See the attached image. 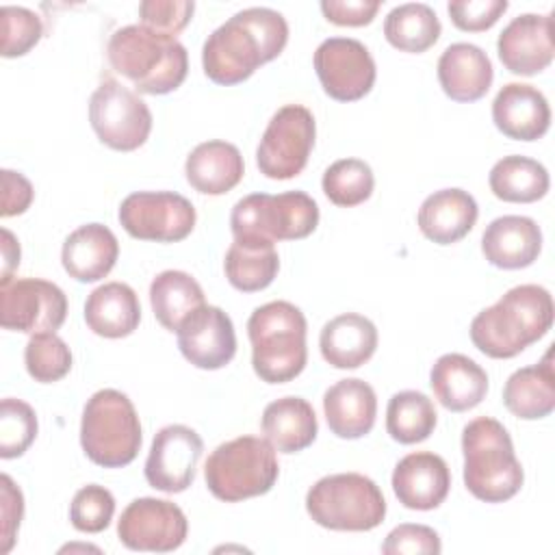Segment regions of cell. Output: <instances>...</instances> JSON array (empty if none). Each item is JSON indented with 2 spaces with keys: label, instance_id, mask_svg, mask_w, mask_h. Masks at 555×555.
<instances>
[{
  "label": "cell",
  "instance_id": "20",
  "mask_svg": "<svg viewBox=\"0 0 555 555\" xmlns=\"http://www.w3.org/2000/svg\"><path fill=\"white\" fill-rule=\"evenodd\" d=\"M494 126L514 141H538L551 126L544 93L527 82H507L492 100Z\"/></svg>",
  "mask_w": 555,
  "mask_h": 555
},
{
  "label": "cell",
  "instance_id": "24",
  "mask_svg": "<svg viewBox=\"0 0 555 555\" xmlns=\"http://www.w3.org/2000/svg\"><path fill=\"white\" fill-rule=\"evenodd\" d=\"M436 69L444 95L455 102H475L483 98L494 78L488 54L479 46L466 41L444 48Z\"/></svg>",
  "mask_w": 555,
  "mask_h": 555
},
{
  "label": "cell",
  "instance_id": "18",
  "mask_svg": "<svg viewBox=\"0 0 555 555\" xmlns=\"http://www.w3.org/2000/svg\"><path fill=\"white\" fill-rule=\"evenodd\" d=\"M503 67L516 76H535L553 63V17L522 13L514 17L496 39Z\"/></svg>",
  "mask_w": 555,
  "mask_h": 555
},
{
  "label": "cell",
  "instance_id": "4",
  "mask_svg": "<svg viewBox=\"0 0 555 555\" xmlns=\"http://www.w3.org/2000/svg\"><path fill=\"white\" fill-rule=\"evenodd\" d=\"M464 486L483 503H503L522 488L525 473L509 431L492 416H477L462 429Z\"/></svg>",
  "mask_w": 555,
  "mask_h": 555
},
{
  "label": "cell",
  "instance_id": "29",
  "mask_svg": "<svg viewBox=\"0 0 555 555\" xmlns=\"http://www.w3.org/2000/svg\"><path fill=\"white\" fill-rule=\"evenodd\" d=\"M141 321V304L132 286L106 282L93 288L85 301V323L102 338L130 336Z\"/></svg>",
  "mask_w": 555,
  "mask_h": 555
},
{
  "label": "cell",
  "instance_id": "7",
  "mask_svg": "<svg viewBox=\"0 0 555 555\" xmlns=\"http://www.w3.org/2000/svg\"><path fill=\"white\" fill-rule=\"evenodd\" d=\"M319 225V206L304 191L278 195L251 193L238 199L230 212L234 241L267 243L299 241L310 236Z\"/></svg>",
  "mask_w": 555,
  "mask_h": 555
},
{
  "label": "cell",
  "instance_id": "34",
  "mask_svg": "<svg viewBox=\"0 0 555 555\" xmlns=\"http://www.w3.org/2000/svg\"><path fill=\"white\" fill-rule=\"evenodd\" d=\"M440 20L429 4L408 2L395 7L384 20L386 41L410 54H421L429 50L440 37Z\"/></svg>",
  "mask_w": 555,
  "mask_h": 555
},
{
  "label": "cell",
  "instance_id": "39",
  "mask_svg": "<svg viewBox=\"0 0 555 555\" xmlns=\"http://www.w3.org/2000/svg\"><path fill=\"white\" fill-rule=\"evenodd\" d=\"M37 438L35 410L15 397H7L0 403V457L11 460L28 451Z\"/></svg>",
  "mask_w": 555,
  "mask_h": 555
},
{
  "label": "cell",
  "instance_id": "44",
  "mask_svg": "<svg viewBox=\"0 0 555 555\" xmlns=\"http://www.w3.org/2000/svg\"><path fill=\"white\" fill-rule=\"evenodd\" d=\"M507 7V0H455L447 4V11L460 30L481 33L492 28Z\"/></svg>",
  "mask_w": 555,
  "mask_h": 555
},
{
  "label": "cell",
  "instance_id": "38",
  "mask_svg": "<svg viewBox=\"0 0 555 555\" xmlns=\"http://www.w3.org/2000/svg\"><path fill=\"white\" fill-rule=\"evenodd\" d=\"M24 364L35 382L52 384L63 379L72 369V351L54 332L33 334L24 349Z\"/></svg>",
  "mask_w": 555,
  "mask_h": 555
},
{
  "label": "cell",
  "instance_id": "47",
  "mask_svg": "<svg viewBox=\"0 0 555 555\" xmlns=\"http://www.w3.org/2000/svg\"><path fill=\"white\" fill-rule=\"evenodd\" d=\"M2 217H15L30 208L35 189L26 176L13 169H2Z\"/></svg>",
  "mask_w": 555,
  "mask_h": 555
},
{
  "label": "cell",
  "instance_id": "11",
  "mask_svg": "<svg viewBox=\"0 0 555 555\" xmlns=\"http://www.w3.org/2000/svg\"><path fill=\"white\" fill-rule=\"evenodd\" d=\"M317 124L301 104H286L269 119L256 147V165L271 180L299 176L314 147Z\"/></svg>",
  "mask_w": 555,
  "mask_h": 555
},
{
  "label": "cell",
  "instance_id": "17",
  "mask_svg": "<svg viewBox=\"0 0 555 555\" xmlns=\"http://www.w3.org/2000/svg\"><path fill=\"white\" fill-rule=\"evenodd\" d=\"M180 353L197 369H223L236 353L232 319L219 308L204 304L182 321L176 332Z\"/></svg>",
  "mask_w": 555,
  "mask_h": 555
},
{
  "label": "cell",
  "instance_id": "9",
  "mask_svg": "<svg viewBox=\"0 0 555 555\" xmlns=\"http://www.w3.org/2000/svg\"><path fill=\"white\" fill-rule=\"evenodd\" d=\"M308 516L332 531H371L384 522L386 499L379 486L360 473L321 477L306 494Z\"/></svg>",
  "mask_w": 555,
  "mask_h": 555
},
{
  "label": "cell",
  "instance_id": "27",
  "mask_svg": "<svg viewBox=\"0 0 555 555\" xmlns=\"http://www.w3.org/2000/svg\"><path fill=\"white\" fill-rule=\"evenodd\" d=\"M377 340V327L371 319L358 312H345L323 325L319 349L330 366L358 369L373 358Z\"/></svg>",
  "mask_w": 555,
  "mask_h": 555
},
{
  "label": "cell",
  "instance_id": "23",
  "mask_svg": "<svg viewBox=\"0 0 555 555\" xmlns=\"http://www.w3.org/2000/svg\"><path fill=\"white\" fill-rule=\"evenodd\" d=\"M477 217L479 208L468 191L440 189L423 199L416 223L425 238L436 245H451L473 230Z\"/></svg>",
  "mask_w": 555,
  "mask_h": 555
},
{
  "label": "cell",
  "instance_id": "41",
  "mask_svg": "<svg viewBox=\"0 0 555 555\" xmlns=\"http://www.w3.org/2000/svg\"><path fill=\"white\" fill-rule=\"evenodd\" d=\"M115 514V496L111 490L98 483L82 486L69 503L72 527L82 533L104 531Z\"/></svg>",
  "mask_w": 555,
  "mask_h": 555
},
{
  "label": "cell",
  "instance_id": "15",
  "mask_svg": "<svg viewBox=\"0 0 555 555\" xmlns=\"http://www.w3.org/2000/svg\"><path fill=\"white\" fill-rule=\"evenodd\" d=\"M314 72L323 91L338 102H356L375 85V61L369 48L351 37H330L314 50Z\"/></svg>",
  "mask_w": 555,
  "mask_h": 555
},
{
  "label": "cell",
  "instance_id": "22",
  "mask_svg": "<svg viewBox=\"0 0 555 555\" xmlns=\"http://www.w3.org/2000/svg\"><path fill=\"white\" fill-rule=\"evenodd\" d=\"M323 412L327 427L343 440L366 436L377 416V397L371 384L358 377H347L330 386L323 395Z\"/></svg>",
  "mask_w": 555,
  "mask_h": 555
},
{
  "label": "cell",
  "instance_id": "28",
  "mask_svg": "<svg viewBox=\"0 0 555 555\" xmlns=\"http://www.w3.org/2000/svg\"><path fill=\"white\" fill-rule=\"evenodd\" d=\"M245 173V163L234 143L212 139L195 145L184 163L186 182L204 195L232 191Z\"/></svg>",
  "mask_w": 555,
  "mask_h": 555
},
{
  "label": "cell",
  "instance_id": "25",
  "mask_svg": "<svg viewBox=\"0 0 555 555\" xmlns=\"http://www.w3.org/2000/svg\"><path fill=\"white\" fill-rule=\"evenodd\" d=\"M429 384L449 412L473 410L488 395V373L464 353L440 356L429 371Z\"/></svg>",
  "mask_w": 555,
  "mask_h": 555
},
{
  "label": "cell",
  "instance_id": "40",
  "mask_svg": "<svg viewBox=\"0 0 555 555\" xmlns=\"http://www.w3.org/2000/svg\"><path fill=\"white\" fill-rule=\"evenodd\" d=\"M0 35H2L0 54L4 59H15V56H24L37 46V41L43 35V24L35 11L26 7L7 4L0 11Z\"/></svg>",
  "mask_w": 555,
  "mask_h": 555
},
{
  "label": "cell",
  "instance_id": "10",
  "mask_svg": "<svg viewBox=\"0 0 555 555\" xmlns=\"http://www.w3.org/2000/svg\"><path fill=\"white\" fill-rule=\"evenodd\" d=\"M95 137L117 152L139 150L152 132L150 106L115 78H104L89 100Z\"/></svg>",
  "mask_w": 555,
  "mask_h": 555
},
{
  "label": "cell",
  "instance_id": "48",
  "mask_svg": "<svg viewBox=\"0 0 555 555\" xmlns=\"http://www.w3.org/2000/svg\"><path fill=\"white\" fill-rule=\"evenodd\" d=\"M0 247H2V275H0V284H2V282L11 280V273L20 264V241L13 236L11 230L2 228V232H0Z\"/></svg>",
  "mask_w": 555,
  "mask_h": 555
},
{
  "label": "cell",
  "instance_id": "33",
  "mask_svg": "<svg viewBox=\"0 0 555 555\" xmlns=\"http://www.w3.org/2000/svg\"><path fill=\"white\" fill-rule=\"evenodd\" d=\"M488 184L494 197L503 202L531 204L548 193L551 178L542 163L529 156L509 154L492 165Z\"/></svg>",
  "mask_w": 555,
  "mask_h": 555
},
{
  "label": "cell",
  "instance_id": "14",
  "mask_svg": "<svg viewBox=\"0 0 555 555\" xmlns=\"http://www.w3.org/2000/svg\"><path fill=\"white\" fill-rule=\"evenodd\" d=\"M186 533L184 512L167 499H134L117 520V538L130 551L169 553L184 544Z\"/></svg>",
  "mask_w": 555,
  "mask_h": 555
},
{
  "label": "cell",
  "instance_id": "1",
  "mask_svg": "<svg viewBox=\"0 0 555 555\" xmlns=\"http://www.w3.org/2000/svg\"><path fill=\"white\" fill-rule=\"evenodd\" d=\"M288 41V24L269 7H249L215 28L202 46L204 74L217 85H238L262 63L278 59Z\"/></svg>",
  "mask_w": 555,
  "mask_h": 555
},
{
  "label": "cell",
  "instance_id": "30",
  "mask_svg": "<svg viewBox=\"0 0 555 555\" xmlns=\"http://www.w3.org/2000/svg\"><path fill=\"white\" fill-rule=\"evenodd\" d=\"M269 444L280 453H299L308 449L319 434L314 408L301 397H280L271 401L260 418Z\"/></svg>",
  "mask_w": 555,
  "mask_h": 555
},
{
  "label": "cell",
  "instance_id": "31",
  "mask_svg": "<svg viewBox=\"0 0 555 555\" xmlns=\"http://www.w3.org/2000/svg\"><path fill=\"white\" fill-rule=\"evenodd\" d=\"M503 403L522 421H538L555 410V373L551 349L538 364L522 366L507 377L503 386Z\"/></svg>",
  "mask_w": 555,
  "mask_h": 555
},
{
  "label": "cell",
  "instance_id": "46",
  "mask_svg": "<svg viewBox=\"0 0 555 555\" xmlns=\"http://www.w3.org/2000/svg\"><path fill=\"white\" fill-rule=\"evenodd\" d=\"M379 0H323L321 11L336 26H366L379 11Z\"/></svg>",
  "mask_w": 555,
  "mask_h": 555
},
{
  "label": "cell",
  "instance_id": "2",
  "mask_svg": "<svg viewBox=\"0 0 555 555\" xmlns=\"http://www.w3.org/2000/svg\"><path fill=\"white\" fill-rule=\"evenodd\" d=\"M553 325V297L544 286L520 284L470 321L473 345L494 360H507L538 343Z\"/></svg>",
  "mask_w": 555,
  "mask_h": 555
},
{
  "label": "cell",
  "instance_id": "19",
  "mask_svg": "<svg viewBox=\"0 0 555 555\" xmlns=\"http://www.w3.org/2000/svg\"><path fill=\"white\" fill-rule=\"evenodd\" d=\"M390 481L403 507L429 512L444 503L451 488V473L438 453L414 451L397 462Z\"/></svg>",
  "mask_w": 555,
  "mask_h": 555
},
{
  "label": "cell",
  "instance_id": "16",
  "mask_svg": "<svg viewBox=\"0 0 555 555\" xmlns=\"http://www.w3.org/2000/svg\"><path fill=\"white\" fill-rule=\"evenodd\" d=\"M204 451L202 436L186 425H165L156 431L147 460L145 479L160 492H184L193 479Z\"/></svg>",
  "mask_w": 555,
  "mask_h": 555
},
{
  "label": "cell",
  "instance_id": "3",
  "mask_svg": "<svg viewBox=\"0 0 555 555\" xmlns=\"http://www.w3.org/2000/svg\"><path fill=\"white\" fill-rule=\"evenodd\" d=\"M106 56L117 74L147 95L176 91L189 72L186 48L176 37L150 30L143 24L117 28L108 39Z\"/></svg>",
  "mask_w": 555,
  "mask_h": 555
},
{
  "label": "cell",
  "instance_id": "37",
  "mask_svg": "<svg viewBox=\"0 0 555 555\" xmlns=\"http://www.w3.org/2000/svg\"><path fill=\"white\" fill-rule=\"evenodd\" d=\"M321 186L332 204L351 208L371 197L375 178L369 163L360 158H340L323 171Z\"/></svg>",
  "mask_w": 555,
  "mask_h": 555
},
{
  "label": "cell",
  "instance_id": "12",
  "mask_svg": "<svg viewBox=\"0 0 555 555\" xmlns=\"http://www.w3.org/2000/svg\"><path fill=\"white\" fill-rule=\"evenodd\" d=\"M117 219L132 238L178 243L193 232L197 215L176 191H137L121 202Z\"/></svg>",
  "mask_w": 555,
  "mask_h": 555
},
{
  "label": "cell",
  "instance_id": "21",
  "mask_svg": "<svg viewBox=\"0 0 555 555\" xmlns=\"http://www.w3.org/2000/svg\"><path fill=\"white\" fill-rule=\"evenodd\" d=\"M540 251L542 230L531 217H496L481 234V254L496 269H525L538 260Z\"/></svg>",
  "mask_w": 555,
  "mask_h": 555
},
{
  "label": "cell",
  "instance_id": "13",
  "mask_svg": "<svg viewBox=\"0 0 555 555\" xmlns=\"http://www.w3.org/2000/svg\"><path fill=\"white\" fill-rule=\"evenodd\" d=\"M67 317L65 293L41 278H11L0 284V323L4 330L56 332Z\"/></svg>",
  "mask_w": 555,
  "mask_h": 555
},
{
  "label": "cell",
  "instance_id": "5",
  "mask_svg": "<svg viewBox=\"0 0 555 555\" xmlns=\"http://www.w3.org/2000/svg\"><path fill=\"white\" fill-rule=\"evenodd\" d=\"M308 323L304 312L284 299L258 306L247 319L254 373L267 384L295 379L308 362Z\"/></svg>",
  "mask_w": 555,
  "mask_h": 555
},
{
  "label": "cell",
  "instance_id": "6",
  "mask_svg": "<svg viewBox=\"0 0 555 555\" xmlns=\"http://www.w3.org/2000/svg\"><path fill=\"white\" fill-rule=\"evenodd\" d=\"M141 440V421L128 395L102 388L87 399L80 418V447L93 464L128 466L137 457Z\"/></svg>",
  "mask_w": 555,
  "mask_h": 555
},
{
  "label": "cell",
  "instance_id": "36",
  "mask_svg": "<svg viewBox=\"0 0 555 555\" xmlns=\"http://www.w3.org/2000/svg\"><path fill=\"white\" fill-rule=\"evenodd\" d=\"M438 423L434 401L418 390L395 392L386 408V431L401 444L427 440Z\"/></svg>",
  "mask_w": 555,
  "mask_h": 555
},
{
  "label": "cell",
  "instance_id": "42",
  "mask_svg": "<svg viewBox=\"0 0 555 555\" xmlns=\"http://www.w3.org/2000/svg\"><path fill=\"white\" fill-rule=\"evenodd\" d=\"M195 2L191 0H143L139 4V20L145 28L176 37L186 28Z\"/></svg>",
  "mask_w": 555,
  "mask_h": 555
},
{
  "label": "cell",
  "instance_id": "8",
  "mask_svg": "<svg viewBox=\"0 0 555 555\" xmlns=\"http://www.w3.org/2000/svg\"><path fill=\"white\" fill-rule=\"evenodd\" d=\"M280 475L275 449L267 438L238 436L221 442L206 460L204 479L215 499L238 503L267 494Z\"/></svg>",
  "mask_w": 555,
  "mask_h": 555
},
{
  "label": "cell",
  "instance_id": "32",
  "mask_svg": "<svg viewBox=\"0 0 555 555\" xmlns=\"http://www.w3.org/2000/svg\"><path fill=\"white\" fill-rule=\"evenodd\" d=\"M150 304L156 321L165 330L178 332L182 321L191 317L197 308H202L206 299L199 282L193 275L184 271L167 269L152 280Z\"/></svg>",
  "mask_w": 555,
  "mask_h": 555
},
{
  "label": "cell",
  "instance_id": "35",
  "mask_svg": "<svg viewBox=\"0 0 555 555\" xmlns=\"http://www.w3.org/2000/svg\"><path fill=\"white\" fill-rule=\"evenodd\" d=\"M280 269L275 245L234 241L225 251L223 271L228 282L241 293H256L267 288Z\"/></svg>",
  "mask_w": 555,
  "mask_h": 555
},
{
  "label": "cell",
  "instance_id": "43",
  "mask_svg": "<svg viewBox=\"0 0 555 555\" xmlns=\"http://www.w3.org/2000/svg\"><path fill=\"white\" fill-rule=\"evenodd\" d=\"M440 551V535L431 527L414 522L395 527L382 544L384 555H438Z\"/></svg>",
  "mask_w": 555,
  "mask_h": 555
},
{
  "label": "cell",
  "instance_id": "45",
  "mask_svg": "<svg viewBox=\"0 0 555 555\" xmlns=\"http://www.w3.org/2000/svg\"><path fill=\"white\" fill-rule=\"evenodd\" d=\"M24 516V496L15 481L4 473L0 475V553H9Z\"/></svg>",
  "mask_w": 555,
  "mask_h": 555
},
{
  "label": "cell",
  "instance_id": "26",
  "mask_svg": "<svg viewBox=\"0 0 555 555\" xmlns=\"http://www.w3.org/2000/svg\"><path fill=\"white\" fill-rule=\"evenodd\" d=\"M117 256V236L102 223H85L76 228L61 249L63 269L69 278L85 284L106 278L115 267Z\"/></svg>",
  "mask_w": 555,
  "mask_h": 555
}]
</instances>
